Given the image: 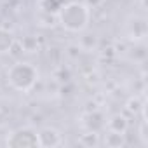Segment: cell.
I'll use <instances>...</instances> for the list:
<instances>
[{"instance_id": "obj_1", "label": "cell", "mask_w": 148, "mask_h": 148, "mask_svg": "<svg viewBox=\"0 0 148 148\" xmlns=\"http://www.w3.org/2000/svg\"><path fill=\"white\" fill-rule=\"evenodd\" d=\"M58 21L66 32L80 33L87 30L91 23V7L84 2H79V0L66 2L58 11Z\"/></svg>"}, {"instance_id": "obj_2", "label": "cell", "mask_w": 148, "mask_h": 148, "mask_svg": "<svg viewBox=\"0 0 148 148\" xmlns=\"http://www.w3.org/2000/svg\"><path fill=\"white\" fill-rule=\"evenodd\" d=\"M38 80V70L28 61H18L7 70V82L19 92H28Z\"/></svg>"}, {"instance_id": "obj_3", "label": "cell", "mask_w": 148, "mask_h": 148, "mask_svg": "<svg viewBox=\"0 0 148 148\" xmlns=\"http://www.w3.org/2000/svg\"><path fill=\"white\" fill-rule=\"evenodd\" d=\"M124 33L125 37L134 42V44H143L148 35V26H146V18L139 14H131L125 19L124 25Z\"/></svg>"}, {"instance_id": "obj_4", "label": "cell", "mask_w": 148, "mask_h": 148, "mask_svg": "<svg viewBox=\"0 0 148 148\" xmlns=\"http://www.w3.org/2000/svg\"><path fill=\"white\" fill-rule=\"evenodd\" d=\"M9 148H38L37 131L33 127H19L12 131L7 138Z\"/></svg>"}, {"instance_id": "obj_5", "label": "cell", "mask_w": 148, "mask_h": 148, "mask_svg": "<svg viewBox=\"0 0 148 148\" xmlns=\"http://www.w3.org/2000/svg\"><path fill=\"white\" fill-rule=\"evenodd\" d=\"M37 138H38V146L40 148H54L63 145V138L61 132L56 127H42L40 131H37Z\"/></svg>"}, {"instance_id": "obj_6", "label": "cell", "mask_w": 148, "mask_h": 148, "mask_svg": "<svg viewBox=\"0 0 148 148\" xmlns=\"http://www.w3.org/2000/svg\"><path fill=\"white\" fill-rule=\"evenodd\" d=\"M82 125L86 127L87 132H96L99 134L105 127H106V117L103 115V112L99 110H92L89 113H86L82 117Z\"/></svg>"}, {"instance_id": "obj_7", "label": "cell", "mask_w": 148, "mask_h": 148, "mask_svg": "<svg viewBox=\"0 0 148 148\" xmlns=\"http://www.w3.org/2000/svg\"><path fill=\"white\" fill-rule=\"evenodd\" d=\"M127 127H129V120H127L124 115H120V113H117V115H112L110 119H106V129H108V131H113V132H122V134H125Z\"/></svg>"}, {"instance_id": "obj_8", "label": "cell", "mask_w": 148, "mask_h": 148, "mask_svg": "<svg viewBox=\"0 0 148 148\" xmlns=\"http://www.w3.org/2000/svg\"><path fill=\"white\" fill-rule=\"evenodd\" d=\"M16 45V37L7 28H0V54H9Z\"/></svg>"}, {"instance_id": "obj_9", "label": "cell", "mask_w": 148, "mask_h": 148, "mask_svg": "<svg viewBox=\"0 0 148 148\" xmlns=\"http://www.w3.org/2000/svg\"><path fill=\"white\" fill-rule=\"evenodd\" d=\"M82 33V37H80V42H79V45H80V49H84V51H94L96 47H98V35L96 33H92V32H80Z\"/></svg>"}, {"instance_id": "obj_10", "label": "cell", "mask_w": 148, "mask_h": 148, "mask_svg": "<svg viewBox=\"0 0 148 148\" xmlns=\"http://www.w3.org/2000/svg\"><path fill=\"white\" fill-rule=\"evenodd\" d=\"M105 145L110 146V148H120V146L125 145V134L108 131V134L105 136Z\"/></svg>"}, {"instance_id": "obj_11", "label": "cell", "mask_w": 148, "mask_h": 148, "mask_svg": "<svg viewBox=\"0 0 148 148\" xmlns=\"http://www.w3.org/2000/svg\"><path fill=\"white\" fill-rule=\"evenodd\" d=\"M63 5V0H40V7L44 9V12L47 14H58V11Z\"/></svg>"}, {"instance_id": "obj_12", "label": "cell", "mask_w": 148, "mask_h": 148, "mask_svg": "<svg viewBox=\"0 0 148 148\" xmlns=\"http://www.w3.org/2000/svg\"><path fill=\"white\" fill-rule=\"evenodd\" d=\"M21 45H23V51H26V52H35V51L38 49V42H37V38L32 37V35L25 37L23 42H21Z\"/></svg>"}, {"instance_id": "obj_13", "label": "cell", "mask_w": 148, "mask_h": 148, "mask_svg": "<svg viewBox=\"0 0 148 148\" xmlns=\"http://www.w3.org/2000/svg\"><path fill=\"white\" fill-rule=\"evenodd\" d=\"M98 136H99V134H96V132H86V134H82L80 143H82V145H87V146H96V145L99 143Z\"/></svg>"}, {"instance_id": "obj_14", "label": "cell", "mask_w": 148, "mask_h": 148, "mask_svg": "<svg viewBox=\"0 0 148 148\" xmlns=\"http://www.w3.org/2000/svg\"><path fill=\"white\" fill-rule=\"evenodd\" d=\"M98 2H99V0H89V4H87V5H91V4H92V5H96Z\"/></svg>"}]
</instances>
